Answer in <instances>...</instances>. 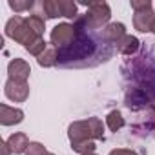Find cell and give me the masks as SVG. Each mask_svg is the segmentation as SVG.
Instances as JSON below:
<instances>
[{
	"label": "cell",
	"instance_id": "obj_14",
	"mask_svg": "<svg viewBox=\"0 0 155 155\" xmlns=\"http://www.w3.org/2000/svg\"><path fill=\"white\" fill-rule=\"evenodd\" d=\"M26 22H28V26H29L38 37H42V33H44V18H42L40 15H29V17L26 18Z\"/></svg>",
	"mask_w": 155,
	"mask_h": 155
},
{
	"label": "cell",
	"instance_id": "obj_2",
	"mask_svg": "<svg viewBox=\"0 0 155 155\" xmlns=\"http://www.w3.org/2000/svg\"><path fill=\"white\" fill-rule=\"evenodd\" d=\"M6 35H8L9 38H13V40L20 42V44H24L26 48L31 46L37 38H40V37L28 26L26 18H24V17H18V15L8 20V24H6Z\"/></svg>",
	"mask_w": 155,
	"mask_h": 155
},
{
	"label": "cell",
	"instance_id": "obj_3",
	"mask_svg": "<svg viewBox=\"0 0 155 155\" xmlns=\"http://www.w3.org/2000/svg\"><path fill=\"white\" fill-rule=\"evenodd\" d=\"M88 13L84 15V18H79V22L88 29H99L102 24H106L110 20V6L106 2H88Z\"/></svg>",
	"mask_w": 155,
	"mask_h": 155
},
{
	"label": "cell",
	"instance_id": "obj_12",
	"mask_svg": "<svg viewBox=\"0 0 155 155\" xmlns=\"http://www.w3.org/2000/svg\"><path fill=\"white\" fill-rule=\"evenodd\" d=\"M38 64L42 66V68H49V66H55L57 62H58V51L55 49V48H48L38 58Z\"/></svg>",
	"mask_w": 155,
	"mask_h": 155
},
{
	"label": "cell",
	"instance_id": "obj_1",
	"mask_svg": "<svg viewBox=\"0 0 155 155\" xmlns=\"http://www.w3.org/2000/svg\"><path fill=\"white\" fill-rule=\"evenodd\" d=\"M93 131L88 120H79L73 122L69 126V140H71V148L73 151L86 155V153H93L95 151V142H93Z\"/></svg>",
	"mask_w": 155,
	"mask_h": 155
},
{
	"label": "cell",
	"instance_id": "obj_6",
	"mask_svg": "<svg viewBox=\"0 0 155 155\" xmlns=\"http://www.w3.org/2000/svg\"><path fill=\"white\" fill-rule=\"evenodd\" d=\"M8 73H9V79L13 81H18V82H26L29 79V73H31V68L26 60L22 58H15L8 64Z\"/></svg>",
	"mask_w": 155,
	"mask_h": 155
},
{
	"label": "cell",
	"instance_id": "obj_18",
	"mask_svg": "<svg viewBox=\"0 0 155 155\" xmlns=\"http://www.w3.org/2000/svg\"><path fill=\"white\" fill-rule=\"evenodd\" d=\"M88 122H90V126H91L93 137H95V139H102V135H104L102 120H101V119H97V117H91V119H88Z\"/></svg>",
	"mask_w": 155,
	"mask_h": 155
},
{
	"label": "cell",
	"instance_id": "obj_10",
	"mask_svg": "<svg viewBox=\"0 0 155 155\" xmlns=\"http://www.w3.org/2000/svg\"><path fill=\"white\" fill-rule=\"evenodd\" d=\"M8 146H9V150L13 151V153H17V155H20V153H26V150L29 148V140H28V135L26 133H13L8 140Z\"/></svg>",
	"mask_w": 155,
	"mask_h": 155
},
{
	"label": "cell",
	"instance_id": "obj_7",
	"mask_svg": "<svg viewBox=\"0 0 155 155\" xmlns=\"http://www.w3.org/2000/svg\"><path fill=\"white\" fill-rule=\"evenodd\" d=\"M24 119V111L18 110V108H11L8 104H2L0 106V122L2 126H13V124H18L22 122Z\"/></svg>",
	"mask_w": 155,
	"mask_h": 155
},
{
	"label": "cell",
	"instance_id": "obj_16",
	"mask_svg": "<svg viewBox=\"0 0 155 155\" xmlns=\"http://www.w3.org/2000/svg\"><path fill=\"white\" fill-rule=\"evenodd\" d=\"M58 6H60L62 17H68V18H75L77 17V4L75 2H69V0H58Z\"/></svg>",
	"mask_w": 155,
	"mask_h": 155
},
{
	"label": "cell",
	"instance_id": "obj_9",
	"mask_svg": "<svg viewBox=\"0 0 155 155\" xmlns=\"http://www.w3.org/2000/svg\"><path fill=\"white\" fill-rule=\"evenodd\" d=\"M153 22H155V15L151 13V9H150V11L135 13V17H133V26H135V29H139V31H142V33L151 31Z\"/></svg>",
	"mask_w": 155,
	"mask_h": 155
},
{
	"label": "cell",
	"instance_id": "obj_5",
	"mask_svg": "<svg viewBox=\"0 0 155 155\" xmlns=\"http://www.w3.org/2000/svg\"><path fill=\"white\" fill-rule=\"evenodd\" d=\"M4 93L13 102H24L29 95V86H28V82H18V81L8 79V82L4 86Z\"/></svg>",
	"mask_w": 155,
	"mask_h": 155
},
{
	"label": "cell",
	"instance_id": "obj_21",
	"mask_svg": "<svg viewBox=\"0 0 155 155\" xmlns=\"http://www.w3.org/2000/svg\"><path fill=\"white\" fill-rule=\"evenodd\" d=\"M131 9H135V13L150 11V9H151V4H150V0H142V2H137V0H133V2H131Z\"/></svg>",
	"mask_w": 155,
	"mask_h": 155
},
{
	"label": "cell",
	"instance_id": "obj_13",
	"mask_svg": "<svg viewBox=\"0 0 155 155\" xmlns=\"http://www.w3.org/2000/svg\"><path fill=\"white\" fill-rule=\"evenodd\" d=\"M42 11L48 18H57V17H62L60 13V6H58V0H46L42 2Z\"/></svg>",
	"mask_w": 155,
	"mask_h": 155
},
{
	"label": "cell",
	"instance_id": "obj_8",
	"mask_svg": "<svg viewBox=\"0 0 155 155\" xmlns=\"http://www.w3.org/2000/svg\"><path fill=\"white\" fill-rule=\"evenodd\" d=\"M102 37H104V40L106 42H110V44H119L124 37H126V28H124V24H117V22H113V24H108L106 28H104V31H102Z\"/></svg>",
	"mask_w": 155,
	"mask_h": 155
},
{
	"label": "cell",
	"instance_id": "obj_22",
	"mask_svg": "<svg viewBox=\"0 0 155 155\" xmlns=\"http://www.w3.org/2000/svg\"><path fill=\"white\" fill-rule=\"evenodd\" d=\"M110 155H137V153H135V151H131V150L119 148V150H111V151H110Z\"/></svg>",
	"mask_w": 155,
	"mask_h": 155
},
{
	"label": "cell",
	"instance_id": "obj_15",
	"mask_svg": "<svg viewBox=\"0 0 155 155\" xmlns=\"http://www.w3.org/2000/svg\"><path fill=\"white\" fill-rule=\"evenodd\" d=\"M106 124H108V128H110L111 131H117V130H120V128L124 126V119H122V115H120L119 111H111V113L106 117Z\"/></svg>",
	"mask_w": 155,
	"mask_h": 155
},
{
	"label": "cell",
	"instance_id": "obj_4",
	"mask_svg": "<svg viewBox=\"0 0 155 155\" xmlns=\"http://www.w3.org/2000/svg\"><path fill=\"white\" fill-rule=\"evenodd\" d=\"M77 29H79V28H75L71 24H58L51 31V42L55 44V48L58 51L66 49V48H69L77 40V37H79V31H77Z\"/></svg>",
	"mask_w": 155,
	"mask_h": 155
},
{
	"label": "cell",
	"instance_id": "obj_26",
	"mask_svg": "<svg viewBox=\"0 0 155 155\" xmlns=\"http://www.w3.org/2000/svg\"><path fill=\"white\" fill-rule=\"evenodd\" d=\"M48 155H53V153H48Z\"/></svg>",
	"mask_w": 155,
	"mask_h": 155
},
{
	"label": "cell",
	"instance_id": "obj_11",
	"mask_svg": "<svg viewBox=\"0 0 155 155\" xmlns=\"http://www.w3.org/2000/svg\"><path fill=\"white\" fill-rule=\"evenodd\" d=\"M117 48H119V51H120L122 55H131V53H135V51L139 49V40H137L135 37H131V35H126V37L117 44Z\"/></svg>",
	"mask_w": 155,
	"mask_h": 155
},
{
	"label": "cell",
	"instance_id": "obj_19",
	"mask_svg": "<svg viewBox=\"0 0 155 155\" xmlns=\"http://www.w3.org/2000/svg\"><path fill=\"white\" fill-rule=\"evenodd\" d=\"M9 8L15 11V13H22V11H28L29 8H33V2L31 0H24V2H18V0H9Z\"/></svg>",
	"mask_w": 155,
	"mask_h": 155
},
{
	"label": "cell",
	"instance_id": "obj_17",
	"mask_svg": "<svg viewBox=\"0 0 155 155\" xmlns=\"http://www.w3.org/2000/svg\"><path fill=\"white\" fill-rule=\"evenodd\" d=\"M26 49H28L31 55H35V57H40V55H42V53L48 49V46H46V40L40 37V38H37V40H35L31 46H28Z\"/></svg>",
	"mask_w": 155,
	"mask_h": 155
},
{
	"label": "cell",
	"instance_id": "obj_20",
	"mask_svg": "<svg viewBox=\"0 0 155 155\" xmlns=\"http://www.w3.org/2000/svg\"><path fill=\"white\" fill-rule=\"evenodd\" d=\"M26 155H48V151L40 142H31L29 148L26 150Z\"/></svg>",
	"mask_w": 155,
	"mask_h": 155
},
{
	"label": "cell",
	"instance_id": "obj_25",
	"mask_svg": "<svg viewBox=\"0 0 155 155\" xmlns=\"http://www.w3.org/2000/svg\"><path fill=\"white\" fill-rule=\"evenodd\" d=\"M86 155H95V153H86Z\"/></svg>",
	"mask_w": 155,
	"mask_h": 155
},
{
	"label": "cell",
	"instance_id": "obj_24",
	"mask_svg": "<svg viewBox=\"0 0 155 155\" xmlns=\"http://www.w3.org/2000/svg\"><path fill=\"white\" fill-rule=\"evenodd\" d=\"M151 31H153V33H155V22H153V28H151Z\"/></svg>",
	"mask_w": 155,
	"mask_h": 155
},
{
	"label": "cell",
	"instance_id": "obj_23",
	"mask_svg": "<svg viewBox=\"0 0 155 155\" xmlns=\"http://www.w3.org/2000/svg\"><path fill=\"white\" fill-rule=\"evenodd\" d=\"M13 151L9 150V146H8V142H2V155H11Z\"/></svg>",
	"mask_w": 155,
	"mask_h": 155
}]
</instances>
